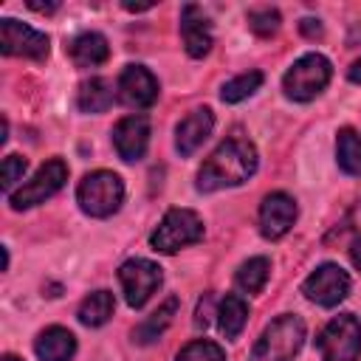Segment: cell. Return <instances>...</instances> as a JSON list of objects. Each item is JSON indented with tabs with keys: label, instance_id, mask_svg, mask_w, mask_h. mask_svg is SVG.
Segmentation results:
<instances>
[{
	"label": "cell",
	"instance_id": "31",
	"mask_svg": "<svg viewBox=\"0 0 361 361\" xmlns=\"http://www.w3.org/2000/svg\"><path fill=\"white\" fill-rule=\"evenodd\" d=\"M28 8H34V11H56L59 8V3H28Z\"/></svg>",
	"mask_w": 361,
	"mask_h": 361
},
{
	"label": "cell",
	"instance_id": "6",
	"mask_svg": "<svg viewBox=\"0 0 361 361\" xmlns=\"http://www.w3.org/2000/svg\"><path fill=\"white\" fill-rule=\"evenodd\" d=\"M316 347L322 350V361H358L361 355V324L353 313H341L327 322L319 333Z\"/></svg>",
	"mask_w": 361,
	"mask_h": 361
},
{
	"label": "cell",
	"instance_id": "14",
	"mask_svg": "<svg viewBox=\"0 0 361 361\" xmlns=\"http://www.w3.org/2000/svg\"><path fill=\"white\" fill-rule=\"evenodd\" d=\"M180 37H183V45H186V54L200 59L209 54L212 48V25H209V17L203 14L200 6L195 3H186L180 8Z\"/></svg>",
	"mask_w": 361,
	"mask_h": 361
},
{
	"label": "cell",
	"instance_id": "9",
	"mask_svg": "<svg viewBox=\"0 0 361 361\" xmlns=\"http://www.w3.org/2000/svg\"><path fill=\"white\" fill-rule=\"evenodd\" d=\"M118 282L124 288V299L130 307H141L155 288L161 285V268L149 259H127L118 268Z\"/></svg>",
	"mask_w": 361,
	"mask_h": 361
},
{
	"label": "cell",
	"instance_id": "20",
	"mask_svg": "<svg viewBox=\"0 0 361 361\" xmlns=\"http://www.w3.org/2000/svg\"><path fill=\"white\" fill-rule=\"evenodd\" d=\"M175 313H178V296H169L144 324H138L135 327V333H133V338L138 341V344H152L155 338H161L164 336V330L172 324V319H175Z\"/></svg>",
	"mask_w": 361,
	"mask_h": 361
},
{
	"label": "cell",
	"instance_id": "25",
	"mask_svg": "<svg viewBox=\"0 0 361 361\" xmlns=\"http://www.w3.org/2000/svg\"><path fill=\"white\" fill-rule=\"evenodd\" d=\"M175 361H226V353L220 350V344L200 338V341H189V344L178 353Z\"/></svg>",
	"mask_w": 361,
	"mask_h": 361
},
{
	"label": "cell",
	"instance_id": "19",
	"mask_svg": "<svg viewBox=\"0 0 361 361\" xmlns=\"http://www.w3.org/2000/svg\"><path fill=\"white\" fill-rule=\"evenodd\" d=\"M245 322H248V305H245L237 293H228V296L220 302V310H217L220 333H223L228 341H234V338L243 333Z\"/></svg>",
	"mask_w": 361,
	"mask_h": 361
},
{
	"label": "cell",
	"instance_id": "27",
	"mask_svg": "<svg viewBox=\"0 0 361 361\" xmlns=\"http://www.w3.org/2000/svg\"><path fill=\"white\" fill-rule=\"evenodd\" d=\"M25 166H28V161L20 158V155H6L3 158V192L11 195L14 183H20L23 175H25Z\"/></svg>",
	"mask_w": 361,
	"mask_h": 361
},
{
	"label": "cell",
	"instance_id": "13",
	"mask_svg": "<svg viewBox=\"0 0 361 361\" xmlns=\"http://www.w3.org/2000/svg\"><path fill=\"white\" fill-rule=\"evenodd\" d=\"M113 144L121 161H141L149 144V121L144 116H124L113 127Z\"/></svg>",
	"mask_w": 361,
	"mask_h": 361
},
{
	"label": "cell",
	"instance_id": "22",
	"mask_svg": "<svg viewBox=\"0 0 361 361\" xmlns=\"http://www.w3.org/2000/svg\"><path fill=\"white\" fill-rule=\"evenodd\" d=\"M336 158L347 175H361V135L344 127L336 138Z\"/></svg>",
	"mask_w": 361,
	"mask_h": 361
},
{
	"label": "cell",
	"instance_id": "11",
	"mask_svg": "<svg viewBox=\"0 0 361 361\" xmlns=\"http://www.w3.org/2000/svg\"><path fill=\"white\" fill-rule=\"evenodd\" d=\"M118 99L127 107L147 110L158 99V82L144 65H127L118 76Z\"/></svg>",
	"mask_w": 361,
	"mask_h": 361
},
{
	"label": "cell",
	"instance_id": "10",
	"mask_svg": "<svg viewBox=\"0 0 361 361\" xmlns=\"http://www.w3.org/2000/svg\"><path fill=\"white\" fill-rule=\"evenodd\" d=\"M0 48L8 56L45 59L48 56V37L34 31L25 23H17V20L6 17V20H0Z\"/></svg>",
	"mask_w": 361,
	"mask_h": 361
},
{
	"label": "cell",
	"instance_id": "21",
	"mask_svg": "<svg viewBox=\"0 0 361 361\" xmlns=\"http://www.w3.org/2000/svg\"><path fill=\"white\" fill-rule=\"evenodd\" d=\"M113 307H116L113 293H110V290H96V293H90V296L82 299L76 316H79V322H82L85 327H102V324L113 316Z\"/></svg>",
	"mask_w": 361,
	"mask_h": 361
},
{
	"label": "cell",
	"instance_id": "26",
	"mask_svg": "<svg viewBox=\"0 0 361 361\" xmlns=\"http://www.w3.org/2000/svg\"><path fill=\"white\" fill-rule=\"evenodd\" d=\"M248 25L259 37H271L279 28V11L276 8H254L248 11Z\"/></svg>",
	"mask_w": 361,
	"mask_h": 361
},
{
	"label": "cell",
	"instance_id": "7",
	"mask_svg": "<svg viewBox=\"0 0 361 361\" xmlns=\"http://www.w3.org/2000/svg\"><path fill=\"white\" fill-rule=\"evenodd\" d=\"M65 180H68V166H65V161L54 158V161L42 164L31 180H25L17 192H11V195H8V203H11V209H17V212H20V209H31V206H37V203H45L48 197H54V195L62 189Z\"/></svg>",
	"mask_w": 361,
	"mask_h": 361
},
{
	"label": "cell",
	"instance_id": "4",
	"mask_svg": "<svg viewBox=\"0 0 361 361\" xmlns=\"http://www.w3.org/2000/svg\"><path fill=\"white\" fill-rule=\"evenodd\" d=\"M330 76H333V68L322 54H305L288 68L282 79V90L293 102H310L327 87Z\"/></svg>",
	"mask_w": 361,
	"mask_h": 361
},
{
	"label": "cell",
	"instance_id": "28",
	"mask_svg": "<svg viewBox=\"0 0 361 361\" xmlns=\"http://www.w3.org/2000/svg\"><path fill=\"white\" fill-rule=\"evenodd\" d=\"M209 307H212V296L206 293V299L197 305V316H195V324L197 327H206L209 324Z\"/></svg>",
	"mask_w": 361,
	"mask_h": 361
},
{
	"label": "cell",
	"instance_id": "30",
	"mask_svg": "<svg viewBox=\"0 0 361 361\" xmlns=\"http://www.w3.org/2000/svg\"><path fill=\"white\" fill-rule=\"evenodd\" d=\"M350 259H353V265L361 271V240H355V243L350 245Z\"/></svg>",
	"mask_w": 361,
	"mask_h": 361
},
{
	"label": "cell",
	"instance_id": "18",
	"mask_svg": "<svg viewBox=\"0 0 361 361\" xmlns=\"http://www.w3.org/2000/svg\"><path fill=\"white\" fill-rule=\"evenodd\" d=\"M76 104L82 113H104L113 104V85L102 76H93L87 82L79 85L76 93Z\"/></svg>",
	"mask_w": 361,
	"mask_h": 361
},
{
	"label": "cell",
	"instance_id": "12",
	"mask_svg": "<svg viewBox=\"0 0 361 361\" xmlns=\"http://www.w3.org/2000/svg\"><path fill=\"white\" fill-rule=\"evenodd\" d=\"M296 220V203L285 192H271L259 206V231L268 240H279L290 231Z\"/></svg>",
	"mask_w": 361,
	"mask_h": 361
},
{
	"label": "cell",
	"instance_id": "15",
	"mask_svg": "<svg viewBox=\"0 0 361 361\" xmlns=\"http://www.w3.org/2000/svg\"><path fill=\"white\" fill-rule=\"evenodd\" d=\"M212 127H214V116H212L209 107L192 110L186 118H180V124H178V130H175V147H178V152H180L183 158L192 155V152L212 135Z\"/></svg>",
	"mask_w": 361,
	"mask_h": 361
},
{
	"label": "cell",
	"instance_id": "16",
	"mask_svg": "<svg viewBox=\"0 0 361 361\" xmlns=\"http://www.w3.org/2000/svg\"><path fill=\"white\" fill-rule=\"evenodd\" d=\"M34 353L39 361H68L76 353V338L65 327H48L37 336Z\"/></svg>",
	"mask_w": 361,
	"mask_h": 361
},
{
	"label": "cell",
	"instance_id": "24",
	"mask_svg": "<svg viewBox=\"0 0 361 361\" xmlns=\"http://www.w3.org/2000/svg\"><path fill=\"white\" fill-rule=\"evenodd\" d=\"M259 85H262V73H259V71L240 73V76H234L231 82H226V85H223L220 99H223V102H228V104L243 102V99H248L251 93H257V90H259Z\"/></svg>",
	"mask_w": 361,
	"mask_h": 361
},
{
	"label": "cell",
	"instance_id": "29",
	"mask_svg": "<svg viewBox=\"0 0 361 361\" xmlns=\"http://www.w3.org/2000/svg\"><path fill=\"white\" fill-rule=\"evenodd\" d=\"M302 34H307V37H322V25H319V20L305 17V20H302Z\"/></svg>",
	"mask_w": 361,
	"mask_h": 361
},
{
	"label": "cell",
	"instance_id": "3",
	"mask_svg": "<svg viewBox=\"0 0 361 361\" xmlns=\"http://www.w3.org/2000/svg\"><path fill=\"white\" fill-rule=\"evenodd\" d=\"M76 200L82 206L85 214L90 217H110L118 212L121 200H124V183L116 172L107 169H96L90 175H85L76 186Z\"/></svg>",
	"mask_w": 361,
	"mask_h": 361
},
{
	"label": "cell",
	"instance_id": "32",
	"mask_svg": "<svg viewBox=\"0 0 361 361\" xmlns=\"http://www.w3.org/2000/svg\"><path fill=\"white\" fill-rule=\"evenodd\" d=\"M347 76H350V82H361V59H355V62L350 65Z\"/></svg>",
	"mask_w": 361,
	"mask_h": 361
},
{
	"label": "cell",
	"instance_id": "17",
	"mask_svg": "<svg viewBox=\"0 0 361 361\" xmlns=\"http://www.w3.org/2000/svg\"><path fill=\"white\" fill-rule=\"evenodd\" d=\"M68 54H71V59H73L76 68H96V65L107 62L110 45H107V39H104L102 34L85 31V34H79V37L68 45Z\"/></svg>",
	"mask_w": 361,
	"mask_h": 361
},
{
	"label": "cell",
	"instance_id": "33",
	"mask_svg": "<svg viewBox=\"0 0 361 361\" xmlns=\"http://www.w3.org/2000/svg\"><path fill=\"white\" fill-rule=\"evenodd\" d=\"M3 361H20V358H14V355H6V358H3Z\"/></svg>",
	"mask_w": 361,
	"mask_h": 361
},
{
	"label": "cell",
	"instance_id": "1",
	"mask_svg": "<svg viewBox=\"0 0 361 361\" xmlns=\"http://www.w3.org/2000/svg\"><path fill=\"white\" fill-rule=\"evenodd\" d=\"M257 172V149L243 133H231L200 166L197 192H217L226 186H240Z\"/></svg>",
	"mask_w": 361,
	"mask_h": 361
},
{
	"label": "cell",
	"instance_id": "5",
	"mask_svg": "<svg viewBox=\"0 0 361 361\" xmlns=\"http://www.w3.org/2000/svg\"><path fill=\"white\" fill-rule=\"evenodd\" d=\"M203 237V220L192 209H172L164 214L158 228L149 234V245L161 254H175Z\"/></svg>",
	"mask_w": 361,
	"mask_h": 361
},
{
	"label": "cell",
	"instance_id": "2",
	"mask_svg": "<svg viewBox=\"0 0 361 361\" xmlns=\"http://www.w3.org/2000/svg\"><path fill=\"white\" fill-rule=\"evenodd\" d=\"M302 344H305V322L293 313H285L265 327L248 361H293Z\"/></svg>",
	"mask_w": 361,
	"mask_h": 361
},
{
	"label": "cell",
	"instance_id": "8",
	"mask_svg": "<svg viewBox=\"0 0 361 361\" xmlns=\"http://www.w3.org/2000/svg\"><path fill=\"white\" fill-rule=\"evenodd\" d=\"M302 293L322 305V307H336L347 293H350V276L344 268L333 265V262H324L319 265L305 282H302Z\"/></svg>",
	"mask_w": 361,
	"mask_h": 361
},
{
	"label": "cell",
	"instance_id": "23",
	"mask_svg": "<svg viewBox=\"0 0 361 361\" xmlns=\"http://www.w3.org/2000/svg\"><path fill=\"white\" fill-rule=\"evenodd\" d=\"M268 271H271V262L265 257H251L237 268V288H243L245 293H259L268 282Z\"/></svg>",
	"mask_w": 361,
	"mask_h": 361
}]
</instances>
